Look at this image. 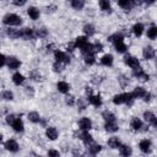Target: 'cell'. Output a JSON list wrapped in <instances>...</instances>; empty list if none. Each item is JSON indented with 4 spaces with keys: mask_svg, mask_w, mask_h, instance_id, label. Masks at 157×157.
<instances>
[{
    "mask_svg": "<svg viewBox=\"0 0 157 157\" xmlns=\"http://www.w3.org/2000/svg\"><path fill=\"white\" fill-rule=\"evenodd\" d=\"M139 147L142 152H150L151 151V141L150 140H141L139 144Z\"/></svg>",
    "mask_w": 157,
    "mask_h": 157,
    "instance_id": "obj_12",
    "label": "cell"
},
{
    "mask_svg": "<svg viewBox=\"0 0 157 157\" xmlns=\"http://www.w3.org/2000/svg\"><path fill=\"white\" fill-rule=\"evenodd\" d=\"M132 32H134L135 36L140 37V36L142 34V32H144V26H142L141 23H136V25H134V26H132Z\"/></svg>",
    "mask_w": 157,
    "mask_h": 157,
    "instance_id": "obj_23",
    "label": "cell"
},
{
    "mask_svg": "<svg viewBox=\"0 0 157 157\" xmlns=\"http://www.w3.org/2000/svg\"><path fill=\"white\" fill-rule=\"evenodd\" d=\"M53 67H54V70H55V71H60V70H61V66H60V63H58V61H56V63L54 64V66H53Z\"/></svg>",
    "mask_w": 157,
    "mask_h": 157,
    "instance_id": "obj_48",
    "label": "cell"
},
{
    "mask_svg": "<svg viewBox=\"0 0 157 157\" xmlns=\"http://www.w3.org/2000/svg\"><path fill=\"white\" fill-rule=\"evenodd\" d=\"M113 102L115 104H121V103H126L128 105H131L134 102V96L132 93H121V94H117L113 98Z\"/></svg>",
    "mask_w": 157,
    "mask_h": 157,
    "instance_id": "obj_1",
    "label": "cell"
},
{
    "mask_svg": "<svg viewBox=\"0 0 157 157\" xmlns=\"http://www.w3.org/2000/svg\"><path fill=\"white\" fill-rule=\"evenodd\" d=\"M54 55H55V60H56L58 63H65V64L70 63V58H69V56H67V55H66L64 52L55 50Z\"/></svg>",
    "mask_w": 157,
    "mask_h": 157,
    "instance_id": "obj_3",
    "label": "cell"
},
{
    "mask_svg": "<svg viewBox=\"0 0 157 157\" xmlns=\"http://www.w3.org/2000/svg\"><path fill=\"white\" fill-rule=\"evenodd\" d=\"M132 75L137 78H142V80H148V75L144 72V70L140 67V66H136V67H132Z\"/></svg>",
    "mask_w": 157,
    "mask_h": 157,
    "instance_id": "obj_4",
    "label": "cell"
},
{
    "mask_svg": "<svg viewBox=\"0 0 157 157\" xmlns=\"http://www.w3.org/2000/svg\"><path fill=\"white\" fill-rule=\"evenodd\" d=\"M56 87H58L59 92H61V93H67V92H69V90H70L69 83H67V82H65V81H60V82H58Z\"/></svg>",
    "mask_w": 157,
    "mask_h": 157,
    "instance_id": "obj_13",
    "label": "cell"
},
{
    "mask_svg": "<svg viewBox=\"0 0 157 157\" xmlns=\"http://www.w3.org/2000/svg\"><path fill=\"white\" fill-rule=\"evenodd\" d=\"M80 137L83 140L85 144H90V142H92V136L90 135V132H88L87 130H83V131L80 134Z\"/></svg>",
    "mask_w": 157,
    "mask_h": 157,
    "instance_id": "obj_24",
    "label": "cell"
},
{
    "mask_svg": "<svg viewBox=\"0 0 157 157\" xmlns=\"http://www.w3.org/2000/svg\"><path fill=\"white\" fill-rule=\"evenodd\" d=\"M2 22L5 25H9V26H18V25H21L22 20H21L20 16H17L15 13H7V15L4 16Z\"/></svg>",
    "mask_w": 157,
    "mask_h": 157,
    "instance_id": "obj_2",
    "label": "cell"
},
{
    "mask_svg": "<svg viewBox=\"0 0 157 157\" xmlns=\"http://www.w3.org/2000/svg\"><path fill=\"white\" fill-rule=\"evenodd\" d=\"M142 2H146V4H153L155 0H142Z\"/></svg>",
    "mask_w": 157,
    "mask_h": 157,
    "instance_id": "obj_50",
    "label": "cell"
},
{
    "mask_svg": "<svg viewBox=\"0 0 157 157\" xmlns=\"http://www.w3.org/2000/svg\"><path fill=\"white\" fill-rule=\"evenodd\" d=\"M146 94V91L142 88V87H136L132 92V96L134 98H144V96Z\"/></svg>",
    "mask_w": 157,
    "mask_h": 157,
    "instance_id": "obj_21",
    "label": "cell"
},
{
    "mask_svg": "<svg viewBox=\"0 0 157 157\" xmlns=\"http://www.w3.org/2000/svg\"><path fill=\"white\" fill-rule=\"evenodd\" d=\"M99 7L104 11L110 10V1L109 0H99Z\"/></svg>",
    "mask_w": 157,
    "mask_h": 157,
    "instance_id": "obj_35",
    "label": "cell"
},
{
    "mask_svg": "<svg viewBox=\"0 0 157 157\" xmlns=\"http://www.w3.org/2000/svg\"><path fill=\"white\" fill-rule=\"evenodd\" d=\"M78 125H80V129L81 130H90L92 128V121L88 118H82L78 121Z\"/></svg>",
    "mask_w": 157,
    "mask_h": 157,
    "instance_id": "obj_7",
    "label": "cell"
},
{
    "mask_svg": "<svg viewBox=\"0 0 157 157\" xmlns=\"http://www.w3.org/2000/svg\"><path fill=\"white\" fill-rule=\"evenodd\" d=\"M114 45H115V50L119 52V53H124V52L126 50V45H125V43H124L123 40L114 43Z\"/></svg>",
    "mask_w": 157,
    "mask_h": 157,
    "instance_id": "obj_32",
    "label": "cell"
},
{
    "mask_svg": "<svg viewBox=\"0 0 157 157\" xmlns=\"http://www.w3.org/2000/svg\"><path fill=\"white\" fill-rule=\"evenodd\" d=\"M109 40L113 42V43L120 42V40H123V34H120V33H115V34H113V36L109 37Z\"/></svg>",
    "mask_w": 157,
    "mask_h": 157,
    "instance_id": "obj_38",
    "label": "cell"
},
{
    "mask_svg": "<svg viewBox=\"0 0 157 157\" xmlns=\"http://www.w3.org/2000/svg\"><path fill=\"white\" fill-rule=\"evenodd\" d=\"M118 1V4L123 7V9H130L131 6H132V4H134V0H117Z\"/></svg>",
    "mask_w": 157,
    "mask_h": 157,
    "instance_id": "obj_27",
    "label": "cell"
},
{
    "mask_svg": "<svg viewBox=\"0 0 157 157\" xmlns=\"http://www.w3.org/2000/svg\"><path fill=\"white\" fill-rule=\"evenodd\" d=\"M142 55H144L145 59L150 60V59H152L155 56V49L152 47H150V45L148 47H145L144 50H142Z\"/></svg>",
    "mask_w": 157,
    "mask_h": 157,
    "instance_id": "obj_8",
    "label": "cell"
},
{
    "mask_svg": "<svg viewBox=\"0 0 157 157\" xmlns=\"http://www.w3.org/2000/svg\"><path fill=\"white\" fill-rule=\"evenodd\" d=\"M147 37L151 38V39H155L157 37V27L156 26H151L147 29Z\"/></svg>",
    "mask_w": 157,
    "mask_h": 157,
    "instance_id": "obj_29",
    "label": "cell"
},
{
    "mask_svg": "<svg viewBox=\"0 0 157 157\" xmlns=\"http://www.w3.org/2000/svg\"><path fill=\"white\" fill-rule=\"evenodd\" d=\"M45 134H47L48 139H50V140H55L58 137V130L55 128H48Z\"/></svg>",
    "mask_w": 157,
    "mask_h": 157,
    "instance_id": "obj_18",
    "label": "cell"
},
{
    "mask_svg": "<svg viewBox=\"0 0 157 157\" xmlns=\"http://www.w3.org/2000/svg\"><path fill=\"white\" fill-rule=\"evenodd\" d=\"M28 119L32 123H38L40 120V117H39V114L37 112H31V113H28Z\"/></svg>",
    "mask_w": 157,
    "mask_h": 157,
    "instance_id": "obj_34",
    "label": "cell"
},
{
    "mask_svg": "<svg viewBox=\"0 0 157 157\" xmlns=\"http://www.w3.org/2000/svg\"><path fill=\"white\" fill-rule=\"evenodd\" d=\"M83 31H85V33H86L87 36H92V34L94 33V27H93L92 25H86V26L83 27Z\"/></svg>",
    "mask_w": 157,
    "mask_h": 157,
    "instance_id": "obj_39",
    "label": "cell"
},
{
    "mask_svg": "<svg viewBox=\"0 0 157 157\" xmlns=\"http://www.w3.org/2000/svg\"><path fill=\"white\" fill-rule=\"evenodd\" d=\"M6 63H7V66H9L10 69H17V67H20V65H21L20 60L16 59L15 56L7 58V59H6Z\"/></svg>",
    "mask_w": 157,
    "mask_h": 157,
    "instance_id": "obj_9",
    "label": "cell"
},
{
    "mask_svg": "<svg viewBox=\"0 0 157 157\" xmlns=\"http://www.w3.org/2000/svg\"><path fill=\"white\" fill-rule=\"evenodd\" d=\"M108 145H109V147H112V148H118V147L121 145V142H120V140H119L118 137H110V139L108 140Z\"/></svg>",
    "mask_w": 157,
    "mask_h": 157,
    "instance_id": "obj_22",
    "label": "cell"
},
{
    "mask_svg": "<svg viewBox=\"0 0 157 157\" xmlns=\"http://www.w3.org/2000/svg\"><path fill=\"white\" fill-rule=\"evenodd\" d=\"M103 118L105 121H115V115L110 112H107V110L103 112Z\"/></svg>",
    "mask_w": 157,
    "mask_h": 157,
    "instance_id": "obj_37",
    "label": "cell"
},
{
    "mask_svg": "<svg viewBox=\"0 0 157 157\" xmlns=\"http://www.w3.org/2000/svg\"><path fill=\"white\" fill-rule=\"evenodd\" d=\"M85 63L88 64V65H92L94 63V53L85 54Z\"/></svg>",
    "mask_w": 157,
    "mask_h": 157,
    "instance_id": "obj_36",
    "label": "cell"
},
{
    "mask_svg": "<svg viewBox=\"0 0 157 157\" xmlns=\"http://www.w3.org/2000/svg\"><path fill=\"white\" fill-rule=\"evenodd\" d=\"M118 148H119L120 155H123V156H130V155L132 153L130 146H128V145H120Z\"/></svg>",
    "mask_w": 157,
    "mask_h": 157,
    "instance_id": "obj_16",
    "label": "cell"
},
{
    "mask_svg": "<svg viewBox=\"0 0 157 157\" xmlns=\"http://www.w3.org/2000/svg\"><path fill=\"white\" fill-rule=\"evenodd\" d=\"M86 43H87V38L86 37H77L76 38V42H75V47H77V48L81 49Z\"/></svg>",
    "mask_w": 157,
    "mask_h": 157,
    "instance_id": "obj_31",
    "label": "cell"
},
{
    "mask_svg": "<svg viewBox=\"0 0 157 157\" xmlns=\"http://www.w3.org/2000/svg\"><path fill=\"white\" fill-rule=\"evenodd\" d=\"M6 33H7V36L11 37V38H18V37H21V31H17V29L9 28Z\"/></svg>",
    "mask_w": 157,
    "mask_h": 157,
    "instance_id": "obj_33",
    "label": "cell"
},
{
    "mask_svg": "<svg viewBox=\"0 0 157 157\" xmlns=\"http://www.w3.org/2000/svg\"><path fill=\"white\" fill-rule=\"evenodd\" d=\"M65 102H66V104H69V105H74V97H72V96H67V97L65 98Z\"/></svg>",
    "mask_w": 157,
    "mask_h": 157,
    "instance_id": "obj_44",
    "label": "cell"
},
{
    "mask_svg": "<svg viewBox=\"0 0 157 157\" xmlns=\"http://www.w3.org/2000/svg\"><path fill=\"white\" fill-rule=\"evenodd\" d=\"M5 148L10 152H17L18 151V145L15 140H7L5 142Z\"/></svg>",
    "mask_w": 157,
    "mask_h": 157,
    "instance_id": "obj_6",
    "label": "cell"
},
{
    "mask_svg": "<svg viewBox=\"0 0 157 157\" xmlns=\"http://www.w3.org/2000/svg\"><path fill=\"white\" fill-rule=\"evenodd\" d=\"M11 126H12V128H13V130H15V131H17V132L23 131V123H22V120H21L20 118H17V117H16V119L12 121Z\"/></svg>",
    "mask_w": 157,
    "mask_h": 157,
    "instance_id": "obj_11",
    "label": "cell"
},
{
    "mask_svg": "<svg viewBox=\"0 0 157 157\" xmlns=\"http://www.w3.org/2000/svg\"><path fill=\"white\" fill-rule=\"evenodd\" d=\"M124 61H125V64L129 65L130 67H136V66H139V60H137V58H135V56H132V55H126V56L124 58Z\"/></svg>",
    "mask_w": 157,
    "mask_h": 157,
    "instance_id": "obj_5",
    "label": "cell"
},
{
    "mask_svg": "<svg viewBox=\"0 0 157 157\" xmlns=\"http://www.w3.org/2000/svg\"><path fill=\"white\" fill-rule=\"evenodd\" d=\"M144 118H145L146 121H148V123L152 124L153 126L157 125V119H156V117H155L153 113H151V112H145V113H144Z\"/></svg>",
    "mask_w": 157,
    "mask_h": 157,
    "instance_id": "obj_10",
    "label": "cell"
},
{
    "mask_svg": "<svg viewBox=\"0 0 157 157\" xmlns=\"http://www.w3.org/2000/svg\"><path fill=\"white\" fill-rule=\"evenodd\" d=\"M5 63H6V58H5L2 54H0V67H1Z\"/></svg>",
    "mask_w": 157,
    "mask_h": 157,
    "instance_id": "obj_47",
    "label": "cell"
},
{
    "mask_svg": "<svg viewBox=\"0 0 157 157\" xmlns=\"http://www.w3.org/2000/svg\"><path fill=\"white\" fill-rule=\"evenodd\" d=\"M48 155H49V156H59V152H58V151H54V150H50V151L48 152Z\"/></svg>",
    "mask_w": 157,
    "mask_h": 157,
    "instance_id": "obj_49",
    "label": "cell"
},
{
    "mask_svg": "<svg viewBox=\"0 0 157 157\" xmlns=\"http://www.w3.org/2000/svg\"><path fill=\"white\" fill-rule=\"evenodd\" d=\"M101 63H102L103 65H105V66H110V65L113 64V56H112L110 54H105V55L102 56Z\"/></svg>",
    "mask_w": 157,
    "mask_h": 157,
    "instance_id": "obj_20",
    "label": "cell"
},
{
    "mask_svg": "<svg viewBox=\"0 0 157 157\" xmlns=\"http://www.w3.org/2000/svg\"><path fill=\"white\" fill-rule=\"evenodd\" d=\"M15 119H16V115H13V114H10V115H7V117H6V123L11 125V124H12V121H13Z\"/></svg>",
    "mask_w": 157,
    "mask_h": 157,
    "instance_id": "obj_42",
    "label": "cell"
},
{
    "mask_svg": "<svg viewBox=\"0 0 157 157\" xmlns=\"http://www.w3.org/2000/svg\"><path fill=\"white\" fill-rule=\"evenodd\" d=\"M87 145H88V152L92 153V155H96V153H98L101 151V146L97 145V144H93V141L87 144Z\"/></svg>",
    "mask_w": 157,
    "mask_h": 157,
    "instance_id": "obj_19",
    "label": "cell"
},
{
    "mask_svg": "<svg viewBox=\"0 0 157 157\" xmlns=\"http://www.w3.org/2000/svg\"><path fill=\"white\" fill-rule=\"evenodd\" d=\"M1 97H2L4 99H6V101H11V99L13 98V94H12L11 91H4L2 94H1Z\"/></svg>",
    "mask_w": 157,
    "mask_h": 157,
    "instance_id": "obj_40",
    "label": "cell"
},
{
    "mask_svg": "<svg viewBox=\"0 0 157 157\" xmlns=\"http://www.w3.org/2000/svg\"><path fill=\"white\" fill-rule=\"evenodd\" d=\"M33 36H34V33H33V29H31V28H23L21 31V37L25 39H31V38H33Z\"/></svg>",
    "mask_w": 157,
    "mask_h": 157,
    "instance_id": "obj_14",
    "label": "cell"
},
{
    "mask_svg": "<svg viewBox=\"0 0 157 157\" xmlns=\"http://www.w3.org/2000/svg\"><path fill=\"white\" fill-rule=\"evenodd\" d=\"M118 125L115 121H105V130L109 131V132H115L118 131Z\"/></svg>",
    "mask_w": 157,
    "mask_h": 157,
    "instance_id": "obj_15",
    "label": "cell"
},
{
    "mask_svg": "<svg viewBox=\"0 0 157 157\" xmlns=\"http://www.w3.org/2000/svg\"><path fill=\"white\" fill-rule=\"evenodd\" d=\"M1 139H2V136H1V135H0V141H1Z\"/></svg>",
    "mask_w": 157,
    "mask_h": 157,
    "instance_id": "obj_51",
    "label": "cell"
},
{
    "mask_svg": "<svg viewBox=\"0 0 157 157\" xmlns=\"http://www.w3.org/2000/svg\"><path fill=\"white\" fill-rule=\"evenodd\" d=\"M131 128H132L134 130H140V129L142 128V121H141L140 119H137V118H134V119L131 120Z\"/></svg>",
    "mask_w": 157,
    "mask_h": 157,
    "instance_id": "obj_30",
    "label": "cell"
},
{
    "mask_svg": "<svg viewBox=\"0 0 157 157\" xmlns=\"http://www.w3.org/2000/svg\"><path fill=\"white\" fill-rule=\"evenodd\" d=\"M88 101H90V103L93 104L94 107H99V105L102 104V99H101L99 96H92V94H90Z\"/></svg>",
    "mask_w": 157,
    "mask_h": 157,
    "instance_id": "obj_17",
    "label": "cell"
},
{
    "mask_svg": "<svg viewBox=\"0 0 157 157\" xmlns=\"http://www.w3.org/2000/svg\"><path fill=\"white\" fill-rule=\"evenodd\" d=\"M37 36H39V37H45V36H47V29H44V28L38 29V31H37Z\"/></svg>",
    "mask_w": 157,
    "mask_h": 157,
    "instance_id": "obj_43",
    "label": "cell"
},
{
    "mask_svg": "<svg viewBox=\"0 0 157 157\" xmlns=\"http://www.w3.org/2000/svg\"><path fill=\"white\" fill-rule=\"evenodd\" d=\"M71 6L75 10H81L85 6V1L83 0H71Z\"/></svg>",
    "mask_w": 157,
    "mask_h": 157,
    "instance_id": "obj_26",
    "label": "cell"
},
{
    "mask_svg": "<svg viewBox=\"0 0 157 157\" xmlns=\"http://www.w3.org/2000/svg\"><path fill=\"white\" fill-rule=\"evenodd\" d=\"M12 81H13L15 85H21V83L25 81V77H23V75H21L20 72H16V74H13V76H12Z\"/></svg>",
    "mask_w": 157,
    "mask_h": 157,
    "instance_id": "obj_25",
    "label": "cell"
},
{
    "mask_svg": "<svg viewBox=\"0 0 157 157\" xmlns=\"http://www.w3.org/2000/svg\"><path fill=\"white\" fill-rule=\"evenodd\" d=\"M31 77H32L34 81H40V75H39L38 72H36V71L31 72Z\"/></svg>",
    "mask_w": 157,
    "mask_h": 157,
    "instance_id": "obj_41",
    "label": "cell"
},
{
    "mask_svg": "<svg viewBox=\"0 0 157 157\" xmlns=\"http://www.w3.org/2000/svg\"><path fill=\"white\" fill-rule=\"evenodd\" d=\"M27 12H28V15L32 20H37L39 17V10H37L36 7H29Z\"/></svg>",
    "mask_w": 157,
    "mask_h": 157,
    "instance_id": "obj_28",
    "label": "cell"
},
{
    "mask_svg": "<svg viewBox=\"0 0 157 157\" xmlns=\"http://www.w3.org/2000/svg\"><path fill=\"white\" fill-rule=\"evenodd\" d=\"M93 48H94V53H96V52H101L103 45L101 43H96V44H93Z\"/></svg>",
    "mask_w": 157,
    "mask_h": 157,
    "instance_id": "obj_45",
    "label": "cell"
},
{
    "mask_svg": "<svg viewBox=\"0 0 157 157\" xmlns=\"http://www.w3.org/2000/svg\"><path fill=\"white\" fill-rule=\"evenodd\" d=\"M13 4L16 6H23L26 4V0H13Z\"/></svg>",
    "mask_w": 157,
    "mask_h": 157,
    "instance_id": "obj_46",
    "label": "cell"
}]
</instances>
